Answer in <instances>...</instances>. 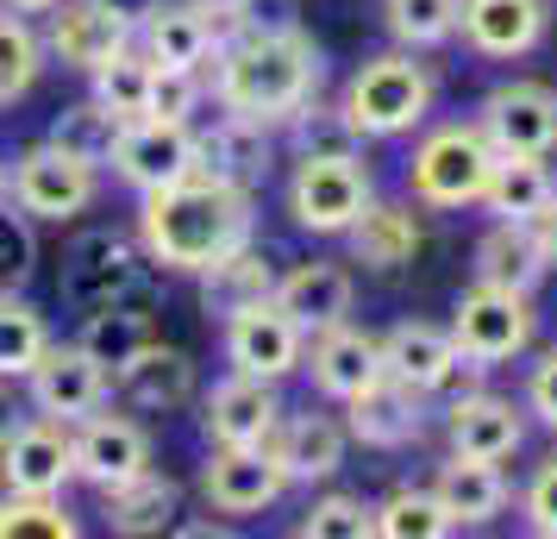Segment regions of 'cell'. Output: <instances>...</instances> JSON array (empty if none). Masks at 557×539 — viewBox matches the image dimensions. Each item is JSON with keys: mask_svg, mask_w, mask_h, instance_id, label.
I'll list each match as a JSON object with an SVG mask.
<instances>
[{"mask_svg": "<svg viewBox=\"0 0 557 539\" xmlns=\"http://www.w3.org/2000/svg\"><path fill=\"white\" fill-rule=\"evenodd\" d=\"M420 414H426V395L420 389L395 383V377H376L370 389H357L351 402H345V439L370 445V452H401L426 427Z\"/></svg>", "mask_w": 557, "mask_h": 539, "instance_id": "17", "label": "cell"}, {"mask_svg": "<svg viewBox=\"0 0 557 539\" xmlns=\"http://www.w3.org/2000/svg\"><path fill=\"white\" fill-rule=\"evenodd\" d=\"M251 188H232L220 176H182L170 188H151L138 207V238L145 257L182 277H201L207 264H220L251 238Z\"/></svg>", "mask_w": 557, "mask_h": 539, "instance_id": "1", "label": "cell"}, {"mask_svg": "<svg viewBox=\"0 0 557 539\" xmlns=\"http://www.w3.org/2000/svg\"><path fill=\"white\" fill-rule=\"evenodd\" d=\"M451 339L463 358H476L482 370L520 358L532 345V295H513V289H463L451 308Z\"/></svg>", "mask_w": 557, "mask_h": 539, "instance_id": "8", "label": "cell"}, {"mask_svg": "<svg viewBox=\"0 0 557 539\" xmlns=\"http://www.w3.org/2000/svg\"><path fill=\"white\" fill-rule=\"evenodd\" d=\"M113 389L126 395L132 408L145 414H170V408H188L195 402V358L176 352V345H138L120 370H113Z\"/></svg>", "mask_w": 557, "mask_h": 539, "instance_id": "25", "label": "cell"}, {"mask_svg": "<svg viewBox=\"0 0 557 539\" xmlns=\"http://www.w3.org/2000/svg\"><path fill=\"white\" fill-rule=\"evenodd\" d=\"M263 452L276 458L288 483H326L345 464V427L326 420V414H282L263 439Z\"/></svg>", "mask_w": 557, "mask_h": 539, "instance_id": "21", "label": "cell"}, {"mask_svg": "<svg viewBox=\"0 0 557 539\" xmlns=\"http://www.w3.org/2000/svg\"><path fill=\"white\" fill-rule=\"evenodd\" d=\"M132 45V26L107 7V0H57L51 7V51L57 63H70V70H101L113 51H126Z\"/></svg>", "mask_w": 557, "mask_h": 539, "instance_id": "22", "label": "cell"}, {"mask_svg": "<svg viewBox=\"0 0 557 539\" xmlns=\"http://www.w3.org/2000/svg\"><path fill=\"white\" fill-rule=\"evenodd\" d=\"M482 138L495 157H552L557 151V88L545 82H502L482 101Z\"/></svg>", "mask_w": 557, "mask_h": 539, "instance_id": "10", "label": "cell"}, {"mask_svg": "<svg viewBox=\"0 0 557 539\" xmlns=\"http://www.w3.org/2000/svg\"><path fill=\"white\" fill-rule=\"evenodd\" d=\"M76 345L95 364L120 370L138 345H151V302H145V295H126V302H101V308H88Z\"/></svg>", "mask_w": 557, "mask_h": 539, "instance_id": "33", "label": "cell"}, {"mask_svg": "<svg viewBox=\"0 0 557 539\" xmlns=\"http://www.w3.org/2000/svg\"><path fill=\"white\" fill-rule=\"evenodd\" d=\"M552 201H557V176L545 170V157H495V170L482 182V207H488L495 220L532 226Z\"/></svg>", "mask_w": 557, "mask_h": 539, "instance_id": "32", "label": "cell"}, {"mask_svg": "<svg viewBox=\"0 0 557 539\" xmlns=\"http://www.w3.org/2000/svg\"><path fill=\"white\" fill-rule=\"evenodd\" d=\"M76 514L57 495H0V539H76Z\"/></svg>", "mask_w": 557, "mask_h": 539, "instance_id": "41", "label": "cell"}, {"mask_svg": "<svg viewBox=\"0 0 557 539\" xmlns=\"http://www.w3.org/2000/svg\"><path fill=\"white\" fill-rule=\"evenodd\" d=\"M301 358H307V333L276 308V295L257 302V308H238L226 320V364L232 370L282 383L288 370H301Z\"/></svg>", "mask_w": 557, "mask_h": 539, "instance_id": "13", "label": "cell"}, {"mask_svg": "<svg viewBox=\"0 0 557 539\" xmlns=\"http://www.w3.org/2000/svg\"><path fill=\"white\" fill-rule=\"evenodd\" d=\"M145 270H151V257L132 245L126 232L113 226H95L82 232L76 245L63 252V277H57V289H63V302L70 308H101V302H126V295H145Z\"/></svg>", "mask_w": 557, "mask_h": 539, "instance_id": "5", "label": "cell"}, {"mask_svg": "<svg viewBox=\"0 0 557 539\" xmlns=\"http://www.w3.org/2000/svg\"><path fill=\"white\" fill-rule=\"evenodd\" d=\"M7 7H13V13H51L57 0H7Z\"/></svg>", "mask_w": 557, "mask_h": 539, "instance_id": "51", "label": "cell"}, {"mask_svg": "<svg viewBox=\"0 0 557 539\" xmlns=\"http://www.w3.org/2000/svg\"><path fill=\"white\" fill-rule=\"evenodd\" d=\"M351 302H357V283L345 264H295V270H282L276 277V308L301 327L307 339L338 327V320H351Z\"/></svg>", "mask_w": 557, "mask_h": 539, "instance_id": "20", "label": "cell"}, {"mask_svg": "<svg viewBox=\"0 0 557 539\" xmlns=\"http://www.w3.org/2000/svg\"><path fill=\"white\" fill-rule=\"evenodd\" d=\"M345 120L357 126V138H401L426 120L432 107V76L426 63H413V51L370 57L345 88Z\"/></svg>", "mask_w": 557, "mask_h": 539, "instance_id": "3", "label": "cell"}, {"mask_svg": "<svg viewBox=\"0 0 557 539\" xmlns=\"http://www.w3.org/2000/svg\"><path fill=\"white\" fill-rule=\"evenodd\" d=\"M26 389H32V408L45 414V420L76 427L82 414L107 408V395H113V370L95 364L82 345H45V358L26 370Z\"/></svg>", "mask_w": 557, "mask_h": 539, "instance_id": "11", "label": "cell"}, {"mask_svg": "<svg viewBox=\"0 0 557 539\" xmlns=\"http://www.w3.org/2000/svg\"><path fill=\"white\" fill-rule=\"evenodd\" d=\"M463 358L457 352L451 327H426V320H401L395 333H382V377H395V383L420 389V395H432V389L445 383V370Z\"/></svg>", "mask_w": 557, "mask_h": 539, "instance_id": "27", "label": "cell"}, {"mask_svg": "<svg viewBox=\"0 0 557 539\" xmlns=\"http://www.w3.org/2000/svg\"><path fill=\"white\" fill-rule=\"evenodd\" d=\"M70 470L88 489H120L138 470H151V433L132 420V414H82L76 433H70Z\"/></svg>", "mask_w": 557, "mask_h": 539, "instance_id": "9", "label": "cell"}, {"mask_svg": "<svg viewBox=\"0 0 557 539\" xmlns=\"http://www.w3.org/2000/svg\"><path fill=\"white\" fill-rule=\"evenodd\" d=\"M301 539H370V509L357 495H320L313 509L301 514Z\"/></svg>", "mask_w": 557, "mask_h": 539, "instance_id": "44", "label": "cell"}, {"mask_svg": "<svg viewBox=\"0 0 557 539\" xmlns=\"http://www.w3.org/2000/svg\"><path fill=\"white\" fill-rule=\"evenodd\" d=\"M270 157H276L270 126H257L245 113H226V107H220L213 132H195V170L232 182V188H257L270 176Z\"/></svg>", "mask_w": 557, "mask_h": 539, "instance_id": "19", "label": "cell"}, {"mask_svg": "<svg viewBox=\"0 0 557 539\" xmlns=\"http://www.w3.org/2000/svg\"><path fill=\"white\" fill-rule=\"evenodd\" d=\"M201 101H207L201 70H163V63L151 70V101H145L151 120H182V126H195V107Z\"/></svg>", "mask_w": 557, "mask_h": 539, "instance_id": "43", "label": "cell"}, {"mask_svg": "<svg viewBox=\"0 0 557 539\" xmlns=\"http://www.w3.org/2000/svg\"><path fill=\"white\" fill-rule=\"evenodd\" d=\"M113 170H120V182H132L138 195L195 176V126H182V120H151V113H145V120H126V126H120V145H113Z\"/></svg>", "mask_w": 557, "mask_h": 539, "instance_id": "12", "label": "cell"}, {"mask_svg": "<svg viewBox=\"0 0 557 539\" xmlns=\"http://www.w3.org/2000/svg\"><path fill=\"white\" fill-rule=\"evenodd\" d=\"M138 32H145V57L163 63V70H201L207 57L220 51V26L195 0H163Z\"/></svg>", "mask_w": 557, "mask_h": 539, "instance_id": "28", "label": "cell"}, {"mask_svg": "<svg viewBox=\"0 0 557 539\" xmlns=\"http://www.w3.org/2000/svg\"><path fill=\"white\" fill-rule=\"evenodd\" d=\"M345 238H351V264L376 270V277L407 270V264H413V252L426 245L420 213H413V207H395V201H376V195H370V207H363L351 226H345Z\"/></svg>", "mask_w": 557, "mask_h": 539, "instance_id": "26", "label": "cell"}, {"mask_svg": "<svg viewBox=\"0 0 557 539\" xmlns=\"http://www.w3.org/2000/svg\"><path fill=\"white\" fill-rule=\"evenodd\" d=\"M545 270H552V264L539 252L532 226H520V220H495V226L476 238V283L532 295V289L545 283Z\"/></svg>", "mask_w": 557, "mask_h": 539, "instance_id": "30", "label": "cell"}, {"mask_svg": "<svg viewBox=\"0 0 557 539\" xmlns=\"http://www.w3.org/2000/svg\"><path fill=\"white\" fill-rule=\"evenodd\" d=\"M288 145H295V157H351L363 138H357V126L345 120V107H326V101H313L307 95L288 120Z\"/></svg>", "mask_w": 557, "mask_h": 539, "instance_id": "40", "label": "cell"}, {"mask_svg": "<svg viewBox=\"0 0 557 539\" xmlns=\"http://www.w3.org/2000/svg\"><path fill=\"white\" fill-rule=\"evenodd\" d=\"M527 527L532 534L557 539V458H545L539 470H532L527 483Z\"/></svg>", "mask_w": 557, "mask_h": 539, "instance_id": "46", "label": "cell"}, {"mask_svg": "<svg viewBox=\"0 0 557 539\" xmlns=\"http://www.w3.org/2000/svg\"><path fill=\"white\" fill-rule=\"evenodd\" d=\"M326 51L295 32H232L213 51V101L257 126H282L307 95H320Z\"/></svg>", "mask_w": 557, "mask_h": 539, "instance_id": "2", "label": "cell"}, {"mask_svg": "<svg viewBox=\"0 0 557 539\" xmlns=\"http://www.w3.org/2000/svg\"><path fill=\"white\" fill-rule=\"evenodd\" d=\"M151 57L145 51H113L101 63V70H88V82H95V101L107 107V113H120V120H145V101H151Z\"/></svg>", "mask_w": 557, "mask_h": 539, "instance_id": "39", "label": "cell"}, {"mask_svg": "<svg viewBox=\"0 0 557 539\" xmlns=\"http://www.w3.org/2000/svg\"><path fill=\"white\" fill-rule=\"evenodd\" d=\"M457 13H463V0H382V26L401 51H432V45L457 38Z\"/></svg>", "mask_w": 557, "mask_h": 539, "instance_id": "38", "label": "cell"}, {"mask_svg": "<svg viewBox=\"0 0 557 539\" xmlns=\"http://www.w3.org/2000/svg\"><path fill=\"white\" fill-rule=\"evenodd\" d=\"M7 427H13V402H7V395H0V433H7Z\"/></svg>", "mask_w": 557, "mask_h": 539, "instance_id": "52", "label": "cell"}, {"mask_svg": "<svg viewBox=\"0 0 557 539\" xmlns=\"http://www.w3.org/2000/svg\"><path fill=\"white\" fill-rule=\"evenodd\" d=\"M7 195H13V207H20L26 220L63 226V220H76L82 207H95L101 182H95V170H88L82 157H70L63 145H51V138H45V145H32V151L13 163Z\"/></svg>", "mask_w": 557, "mask_h": 539, "instance_id": "7", "label": "cell"}, {"mask_svg": "<svg viewBox=\"0 0 557 539\" xmlns=\"http://www.w3.org/2000/svg\"><path fill=\"white\" fill-rule=\"evenodd\" d=\"M120 113H107L101 101H82V107H63L51 120V145H63L70 157H82L88 170L113 163V145H120Z\"/></svg>", "mask_w": 557, "mask_h": 539, "instance_id": "37", "label": "cell"}, {"mask_svg": "<svg viewBox=\"0 0 557 539\" xmlns=\"http://www.w3.org/2000/svg\"><path fill=\"white\" fill-rule=\"evenodd\" d=\"M445 439H451L457 458L502 464V458H513V452L527 445V420H520L513 402L488 395V389H470V395H457L451 408H445Z\"/></svg>", "mask_w": 557, "mask_h": 539, "instance_id": "18", "label": "cell"}, {"mask_svg": "<svg viewBox=\"0 0 557 539\" xmlns=\"http://www.w3.org/2000/svg\"><path fill=\"white\" fill-rule=\"evenodd\" d=\"M0 201H7V163H0Z\"/></svg>", "mask_w": 557, "mask_h": 539, "instance_id": "53", "label": "cell"}, {"mask_svg": "<svg viewBox=\"0 0 557 539\" xmlns=\"http://www.w3.org/2000/svg\"><path fill=\"white\" fill-rule=\"evenodd\" d=\"M107 7H113V13H120L132 32H138V26H145V20L157 13V7H163V0H107Z\"/></svg>", "mask_w": 557, "mask_h": 539, "instance_id": "49", "label": "cell"}, {"mask_svg": "<svg viewBox=\"0 0 557 539\" xmlns=\"http://www.w3.org/2000/svg\"><path fill=\"white\" fill-rule=\"evenodd\" d=\"M488 170H495V145L482 138V126H438L407 157V195L420 207L451 213V207L482 201Z\"/></svg>", "mask_w": 557, "mask_h": 539, "instance_id": "4", "label": "cell"}, {"mask_svg": "<svg viewBox=\"0 0 557 539\" xmlns=\"http://www.w3.org/2000/svg\"><path fill=\"white\" fill-rule=\"evenodd\" d=\"M32 264H38L32 220L26 213H7V201H0V289H26Z\"/></svg>", "mask_w": 557, "mask_h": 539, "instance_id": "45", "label": "cell"}, {"mask_svg": "<svg viewBox=\"0 0 557 539\" xmlns=\"http://www.w3.org/2000/svg\"><path fill=\"white\" fill-rule=\"evenodd\" d=\"M370 170L351 157H295V176H288V213L301 232L338 238L357 213L370 207Z\"/></svg>", "mask_w": 557, "mask_h": 539, "instance_id": "6", "label": "cell"}, {"mask_svg": "<svg viewBox=\"0 0 557 539\" xmlns=\"http://www.w3.org/2000/svg\"><path fill=\"white\" fill-rule=\"evenodd\" d=\"M370 534H382V539H451L457 520L432 489H395L382 509H370Z\"/></svg>", "mask_w": 557, "mask_h": 539, "instance_id": "36", "label": "cell"}, {"mask_svg": "<svg viewBox=\"0 0 557 539\" xmlns=\"http://www.w3.org/2000/svg\"><path fill=\"white\" fill-rule=\"evenodd\" d=\"M313 389L326 395V402H351L357 389H370L382 377V339L351 327V320H338L326 333H313Z\"/></svg>", "mask_w": 557, "mask_h": 539, "instance_id": "23", "label": "cell"}, {"mask_svg": "<svg viewBox=\"0 0 557 539\" xmlns=\"http://www.w3.org/2000/svg\"><path fill=\"white\" fill-rule=\"evenodd\" d=\"M282 489L288 477L263 445H213V458L201 464V495L220 514H263Z\"/></svg>", "mask_w": 557, "mask_h": 539, "instance_id": "16", "label": "cell"}, {"mask_svg": "<svg viewBox=\"0 0 557 539\" xmlns=\"http://www.w3.org/2000/svg\"><path fill=\"white\" fill-rule=\"evenodd\" d=\"M532 238H539V252H545V264L557 270V201L545 207L539 220H532Z\"/></svg>", "mask_w": 557, "mask_h": 539, "instance_id": "48", "label": "cell"}, {"mask_svg": "<svg viewBox=\"0 0 557 539\" xmlns=\"http://www.w3.org/2000/svg\"><path fill=\"white\" fill-rule=\"evenodd\" d=\"M527 408L557 433V352H545V358L532 364V377H527Z\"/></svg>", "mask_w": 557, "mask_h": 539, "instance_id": "47", "label": "cell"}, {"mask_svg": "<svg viewBox=\"0 0 557 539\" xmlns=\"http://www.w3.org/2000/svg\"><path fill=\"white\" fill-rule=\"evenodd\" d=\"M270 295H276V264H270V252H257L251 238L201 270V308L220 314V320H232L238 308H257Z\"/></svg>", "mask_w": 557, "mask_h": 539, "instance_id": "31", "label": "cell"}, {"mask_svg": "<svg viewBox=\"0 0 557 539\" xmlns=\"http://www.w3.org/2000/svg\"><path fill=\"white\" fill-rule=\"evenodd\" d=\"M70 470V427L63 420H13L0 433V483L13 495H63Z\"/></svg>", "mask_w": 557, "mask_h": 539, "instance_id": "14", "label": "cell"}, {"mask_svg": "<svg viewBox=\"0 0 557 539\" xmlns=\"http://www.w3.org/2000/svg\"><path fill=\"white\" fill-rule=\"evenodd\" d=\"M432 495L451 509L457 527H488L495 514L507 509V477H502V464H488V458H445L438 464V477H432Z\"/></svg>", "mask_w": 557, "mask_h": 539, "instance_id": "29", "label": "cell"}, {"mask_svg": "<svg viewBox=\"0 0 557 539\" xmlns=\"http://www.w3.org/2000/svg\"><path fill=\"white\" fill-rule=\"evenodd\" d=\"M38 38H32V26L20 20V13H0V107L7 101H20L32 82H38Z\"/></svg>", "mask_w": 557, "mask_h": 539, "instance_id": "42", "label": "cell"}, {"mask_svg": "<svg viewBox=\"0 0 557 539\" xmlns=\"http://www.w3.org/2000/svg\"><path fill=\"white\" fill-rule=\"evenodd\" d=\"M195 7H201V13H213V26H232L245 0H195Z\"/></svg>", "mask_w": 557, "mask_h": 539, "instance_id": "50", "label": "cell"}, {"mask_svg": "<svg viewBox=\"0 0 557 539\" xmlns=\"http://www.w3.org/2000/svg\"><path fill=\"white\" fill-rule=\"evenodd\" d=\"M182 514V489L157 470H138L132 483L107 489V527L113 534H170Z\"/></svg>", "mask_w": 557, "mask_h": 539, "instance_id": "34", "label": "cell"}, {"mask_svg": "<svg viewBox=\"0 0 557 539\" xmlns=\"http://www.w3.org/2000/svg\"><path fill=\"white\" fill-rule=\"evenodd\" d=\"M276 420H282L276 383L270 377H245V370H232L226 383H213L201 402V433L213 445H263Z\"/></svg>", "mask_w": 557, "mask_h": 539, "instance_id": "15", "label": "cell"}, {"mask_svg": "<svg viewBox=\"0 0 557 539\" xmlns=\"http://www.w3.org/2000/svg\"><path fill=\"white\" fill-rule=\"evenodd\" d=\"M51 327L20 289H0V383H26V370L45 358Z\"/></svg>", "mask_w": 557, "mask_h": 539, "instance_id": "35", "label": "cell"}, {"mask_svg": "<svg viewBox=\"0 0 557 539\" xmlns=\"http://www.w3.org/2000/svg\"><path fill=\"white\" fill-rule=\"evenodd\" d=\"M457 32L476 57H527L545 45V0H463Z\"/></svg>", "mask_w": 557, "mask_h": 539, "instance_id": "24", "label": "cell"}]
</instances>
